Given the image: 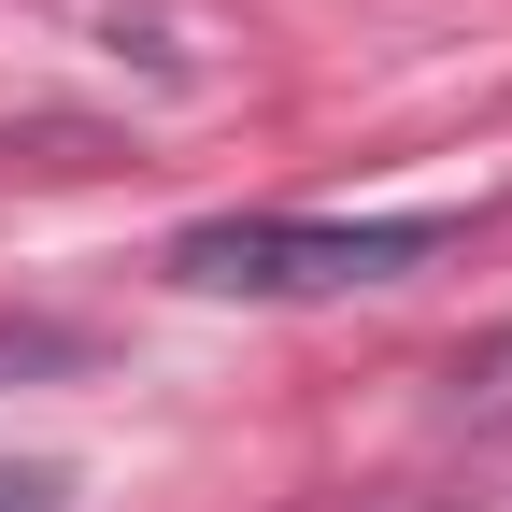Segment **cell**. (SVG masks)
<instances>
[{
    "instance_id": "6da1fadb",
    "label": "cell",
    "mask_w": 512,
    "mask_h": 512,
    "mask_svg": "<svg viewBox=\"0 0 512 512\" xmlns=\"http://www.w3.org/2000/svg\"><path fill=\"white\" fill-rule=\"evenodd\" d=\"M456 242V214H200L171 228V285L185 299H370L413 285Z\"/></svg>"
},
{
    "instance_id": "7a4b0ae2",
    "label": "cell",
    "mask_w": 512,
    "mask_h": 512,
    "mask_svg": "<svg viewBox=\"0 0 512 512\" xmlns=\"http://www.w3.org/2000/svg\"><path fill=\"white\" fill-rule=\"evenodd\" d=\"M86 342L72 328H43V313H0V384H29V370H72Z\"/></svg>"
},
{
    "instance_id": "3957f363",
    "label": "cell",
    "mask_w": 512,
    "mask_h": 512,
    "mask_svg": "<svg viewBox=\"0 0 512 512\" xmlns=\"http://www.w3.org/2000/svg\"><path fill=\"white\" fill-rule=\"evenodd\" d=\"M57 498H72L57 456H0V512H57Z\"/></svg>"
},
{
    "instance_id": "277c9868",
    "label": "cell",
    "mask_w": 512,
    "mask_h": 512,
    "mask_svg": "<svg viewBox=\"0 0 512 512\" xmlns=\"http://www.w3.org/2000/svg\"><path fill=\"white\" fill-rule=\"evenodd\" d=\"M456 384H470V413H512V328H498V342H484Z\"/></svg>"
}]
</instances>
